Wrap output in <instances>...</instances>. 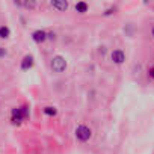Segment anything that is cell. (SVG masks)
<instances>
[{
	"label": "cell",
	"mask_w": 154,
	"mask_h": 154,
	"mask_svg": "<svg viewBox=\"0 0 154 154\" xmlns=\"http://www.w3.org/2000/svg\"><path fill=\"white\" fill-rule=\"evenodd\" d=\"M27 116H29V107L26 104H23L20 107H14L11 110V122L15 125H20Z\"/></svg>",
	"instance_id": "obj_1"
},
{
	"label": "cell",
	"mask_w": 154,
	"mask_h": 154,
	"mask_svg": "<svg viewBox=\"0 0 154 154\" xmlns=\"http://www.w3.org/2000/svg\"><path fill=\"white\" fill-rule=\"evenodd\" d=\"M50 66H51V71H53V72L60 74V72H65V69H66L68 63H66V60H65V57H63V56L56 54V56H53V57H51V60H50Z\"/></svg>",
	"instance_id": "obj_2"
},
{
	"label": "cell",
	"mask_w": 154,
	"mask_h": 154,
	"mask_svg": "<svg viewBox=\"0 0 154 154\" xmlns=\"http://www.w3.org/2000/svg\"><path fill=\"white\" fill-rule=\"evenodd\" d=\"M74 134H75V139H77V140L88 142V140L92 137V130H91L88 125H85V124H79V125L75 127Z\"/></svg>",
	"instance_id": "obj_3"
},
{
	"label": "cell",
	"mask_w": 154,
	"mask_h": 154,
	"mask_svg": "<svg viewBox=\"0 0 154 154\" xmlns=\"http://www.w3.org/2000/svg\"><path fill=\"white\" fill-rule=\"evenodd\" d=\"M30 36H32L33 42H36V44H42V42H45V41L48 39V32H45L44 29H36V30L32 32Z\"/></svg>",
	"instance_id": "obj_4"
},
{
	"label": "cell",
	"mask_w": 154,
	"mask_h": 154,
	"mask_svg": "<svg viewBox=\"0 0 154 154\" xmlns=\"http://www.w3.org/2000/svg\"><path fill=\"white\" fill-rule=\"evenodd\" d=\"M110 59H112L113 63L121 65V63L125 62V53H124L121 48H116V50H113V51L110 53Z\"/></svg>",
	"instance_id": "obj_5"
},
{
	"label": "cell",
	"mask_w": 154,
	"mask_h": 154,
	"mask_svg": "<svg viewBox=\"0 0 154 154\" xmlns=\"http://www.w3.org/2000/svg\"><path fill=\"white\" fill-rule=\"evenodd\" d=\"M33 63H35V57H33L32 54H26V56L21 59L20 68H21L23 71H27V69H30V68L33 66Z\"/></svg>",
	"instance_id": "obj_6"
},
{
	"label": "cell",
	"mask_w": 154,
	"mask_h": 154,
	"mask_svg": "<svg viewBox=\"0 0 154 154\" xmlns=\"http://www.w3.org/2000/svg\"><path fill=\"white\" fill-rule=\"evenodd\" d=\"M50 6L57 12H63L68 9V2H65V0H53V2H50Z\"/></svg>",
	"instance_id": "obj_7"
},
{
	"label": "cell",
	"mask_w": 154,
	"mask_h": 154,
	"mask_svg": "<svg viewBox=\"0 0 154 154\" xmlns=\"http://www.w3.org/2000/svg\"><path fill=\"white\" fill-rule=\"evenodd\" d=\"M11 38V27L8 24L0 26V39H9Z\"/></svg>",
	"instance_id": "obj_8"
},
{
	"label": "cell",
	"mask_w": 154,
	"mask_h": 154,
	"mask_svg": "<svg viewBox=\"0 0 154 154\" xmlns=\"http://www.w3.org/2000/svg\"><path fill=\"white\" fill-rule=\"evenodd\" d=\"M88 9H89V5L86 2H77L75 3V11L79 14H86Z\"/></svg>",
	"instance_id": "obj_9"
},
{
	"label": "cell",
	"mask_w": 154,
	"mask_h": 154,
	"mask_svg": "<svg viewBox=\"0 0 154 154\" xmlns=\"http://www.w3.org/2000/svg\"><path fill=\"white\" fill-rule=\"evenodd\" d=\"M42 112H44V115H47V116H50V118H53V116L57 115V109H56L54 106H45V107L42 109Z\"/></svg>",
	"instance_id": "obj_10"
},
{
	"label": "cell",
	"mask_w": 154,
	"mask_h": 154,
	"mask_svg": "<svg viewBox=\"0 0 154 154\" xmlns=\"http://www.w3.org/2000/svg\"><path fill=\"white\" fill-rule=\"evenodd\" d=\"M17 6H23V8H26V9H33V8H36V3L35 2H24V3H15Z\"/></svg>",
	"instance_id": "obj_11"
},
{
	"label": "cell",
	"mask_w": 154,
	"mask_h": 154,
	"mask_svg": "<svg viewBox=\"0 0 154 154\" xmlns=\"http://www.w3.org/2000/svg\"><path fill=\"white\" fill-rule=\"evenodd\" d=\"M8 54V50L5 47H0V57H5Z\"/></svg>",
	"instance_id": "obj_12"
},
{
	"label": "cell",
	"mask_w": 154,
	"mask_h": 154,
	"mask_svg": "<svg viewBox=\"0 0 154 154\" xmlns=\"http://www.w3.org/2000/svg\"><path fill=\"white\" fill-rule=\"evenodd\" d=\"M148 74H149V77H151V79L154 80V66H152V68H149V71H148Z\"/></svg>",
	"instance_id": "obj_13"
},
{
	"label": "cell",
	"mask_w": 154,
	"mask_h": 154,
	"mask_svg": "<svg viewBox=\"0 0 154 154\" xmlns=\"http://www.w3.org/2000/svg\"><path fill=\"white\" fill-rule=\"evenodd\" d=\"M151 33H152V36H154V27H152V30H151Z\"/></svg>",
	"instance_id": "obj_14"
}]
</instances>
